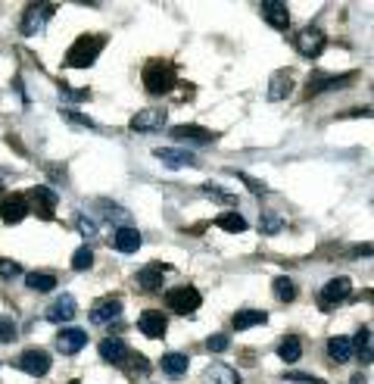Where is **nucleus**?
I'll return each mask as SVG.
<instances>
[{
    "instance_id": "1",
    "label": "nucleus",
    "mask_w": 374,
    "mask_h": 384,
    "mask_svg": "<svg viewBox=\"0 0 374 384\" xmlns=\"http://www.w3.org/2000/svg\"><path fill=\"white\" fill-rule=\"evenodd\" d=\"M103 47H106L103 35H81V38L66 51V66L69 69H87V66H93V60L100 57Z\"/></svg>"
},
{
    "instance_id": "2",
    "label": "nucleus",
    "mask_w": 374,
    "mask_h": 384,
    "mask_svg": "<svg viewBox=\"0 0 374 384\" xmlns=\"http://www.w3.org/2000/svg\"><path fill=\"white\" fill-rule=\"evenodd\" d=\"M175 76H178V69L168 60H150L143 66V85L150 94H168L175 88Z\"/></svg>"
},
{
    "instance_id": "3",
    "label": "nucleus",
    "mask_w": 374,
    "mask_h": 384,
    "mask_svg": "<svg viewBox=\"0 0 374 384\" xmlns=\"http://www.w3.org/2000/svg\"><path fill=\"white\" fill-rule=\"evenodd\" d=\"M199 303H203V297H199V290L193 284H178V288L166 290V306L178 315H193L199 309Z\"/></svg>"
},
{
    "instance_id": "4",
    "label": "nucleus",
    "mask_w": 374,
    "mask_h": 384,
    "mask_svg": "<svg viewBox=\"0 0 374 384\" xmlns=\"http://www.w3.org/2000/svg\"><path fill=\"white\" fill-rule=\"evenodd\" d=\"M293 47H296L299 57L315 60V57H321V51L328 47V38H324L321 28L312 26V28H303L299 35H293Z\"/></svg>"
},
{
    "instance_id": "5",
    "label": "nucleus",
    "mask_w": 374,
    "mask_h": 384,
    "mask_svg": "<svg viewBox=\"0 0 374 384\" xmlns=\"http://www.w3.org/2000/svg\"><path fill=\"white\" fill-rule=\"evenodd\" d=\"M56 13L53 3H31V7H25V16H22V35H37L44 32V26H47V19Z\"/></svg>"
},
{
    "instance_id": "6",
    "label": "nucleus",
    "mask_w": 374,
    "mask_h": 384,
    "mask_svg": "<svg viewBox=\"0 0 374 384\" xmlns=\"http://www.w3.org/2000/svg\"><path fill=\"white\" fill-rule=\"evenodd\" d=\"M166 122H168V110L150 107V110H137V113L131 116L128 128H131V132H159Z\"/></svg>"
},
{
    "instance_id": "7",
    "label": "nucleus",
    "mask_w": 374,
    "mask_h": 384,
    "mask_svg": "<svg viewBox=\"0 0 374 384\" xmlns=\"http://www.w3.org/2000/svg\"><path fill=\"white\" fill-rule=\"evenodd\" d=\"M153 157L159 159L162 166H168V169H193V166L199 163L190 150H175V147H156Z\"/></svg>"
},
{
    "instance_id": "8",
    "label": "nucleus",
    "mask_w": 374,
    "mask_h": 384,
    "mask_svg": "<svg viewBox=\"0 0 374 384\" xmlns=\"http://www.w3.org/2000/svg\"><path fill=\"white\" fill-rule=\"evenodd\" d=\"M19 369L28 372L31 378H41L50 372V353L47 350H25L19 356Z\"/></svg>"
},
{
    "instance_id": "9",
    "label": "nucleus",
    "mask_w": 374,
    "mask_h": 384,
    "mask_svg": "<svg viewBox=\"0 0 374 384\" xmlns=\"http://www.w3.org/2000/svg\"><path fill=\"white\" fill-rule=\"evenodd\" d=\"M349 82H355V72H343V76H315L309 78V94H321V91H337V88H346Z\"/></svg>"
},
{
    "instance_id": "10",
    "label": "nucleus",
    "mask_w": 374,
    "mask_h": 384,
    "mask_svg": "<svg viewBox=\"0 0 374 384\" xmlns=\"http://www.w3.org/2000/svg\"><path fill=\"white\" fill-rule=\"evenodd\" d=\"M75 313H78V303H75L72 294H60L53 303L47 306V319L56 322V325H62V322H72Z\"/></svg>"
},
{
    "instance_id": "11",
    "label": "nucleus",
    "mask_w": 374,
    "mask_h": 384,
    "mask_svg": "<svg viewBox=\"0 0 374 384\" xmlns=\"http://www.w3.org/2000/svg\"><path fill=\"white\" fill-rule=\"evenodd\" d=\"M262 19L268 22L271 28H278V32H284L287 26H290V13H287V3H280V0H262Z\"/></svg>"
},
{
    "instance_id": "12",
    "label": "nucleus",
    "mask_w": 374,
    "mask_h": 384,
    "mask_svg": "<svg viewBox=\"0 0 374 384\" xmlns=\"http://www.w3.org/2000/svg\"><path fill=\"white\" fill-rule=\"evenodd\" d=\"M353 294V281L349 278H330L328 284L321 288V306H334V303H343L346 297Z\"/></svg>"
},
{
    "instance_id": "13",
    "label": "nucleus",
    "mask_w": 374,
    "mask_h": 384,
    "mask_svg": "<svg viewBox=\"0 0 374 384\" xmlns=\"http://www.w3.org/2000/svg\"><path fill=\"white\" fill-rule=\"evenodd\" d=\"M118 315H122V300H118V297H103V300H97L91 309L93 325H106V322L118 319Z\"/></svg>"
},
{
    "instance_id": "14",
    "label": "nucleus",
    "mask_w": 374,
    "mask_h": 384,
    "mask_svg": "<svg viewBox=\"0 0 374 384\" xmlns=\"http://www.w3.org/2000/svg\"><path fill=\"white\" fill-rule=\"evenodd\" d=\"M25 216H28V203H25V197L12 194L0 203V219H3V225H19Z\"/></svg>"
},
{
    "instance_id": "15",
    "label": "nucleus",
    "mask_w": 374,
    "mask_h": 384,
    "mask_svg": "<svg viewBox=\"0 0 374 384\" xmlns=\"http://www.w3.org/2000/svg\"><path fill=\"white\" fill-rule=\"evenodd\" d=\"M137 328H141V334H147V338L156 340V338H162V334H166L168 322H166V315L156 313V309H143L141 319H137Z\"/></svg>"
},
{
    "instance_id": "16",
    "label": "nucleus",
    "mask_w": 374,
    "mask_h": 384,
    "mask_svg": "<svg viewBox=\"0 0 374 384\" xmlns=\"http://www.w3.org/2000/svg\"><path fill=\"white\" fill-rule=\"evenodd\" d=\"M141 244H143L141 232L131 228V225H118L116 232H112V247H116L118 253H134Z\"/></svg>"
},
{
    "instance_id": "17",
    "label": "nucleus",
    "mask_w": 374,
    "mask_h": 384,
    "mask_svg": "<svg viewBox=\"0 0 374 384\" xmlns=\"http://www.w3.org/2000/svg\"><path fill=\"white\" fill-rule=\"evenodd\" d=\"M84 344H87V331H81V328H62V331L56 334V347H60L66 356L78 353Z\"/></svg>"
},
{
    "instance_id": "18",
    "label": "nucleus",
    "mask_w": 374,
    "mask_h": 384,
    "mask_svg": "<svg viewBox=\"0 0 374 384\" xmlns=\"http://www.w3.org/2000/svg\"><path fill=\"white\" fill-rule=\"evenodd\" d=\"M203 384H240V375L224 363H212L203 372Z\"/></svg>"
},
{
    "instance_id": "19",
    "label": "nucleus",
    "mask_w": 374,
    "mask_h": 384,
    "mask_svg": "<svg viewBox=\"0 0 374 384\" xmlns=\"http://www.w3.org/2000/svg\"><path fill=\"white\" fill-rule=\"evenodd\" d=\"M100 359H106V363H112V365H122L125 359H128V347H125V340L122 338L100 340Z\"/></svg>"
},
{
    "instance_id": "20",
    "label": "nucleus",
    "mask_w": 374,
    "mask_h": 384,
    "mask_svg": "<svg viewBox=\"0 0 374 384\" xmlns=\"http://www.w3.org/2000/svg\"><path fill=\"white\" fill-rule=\"evenodd\" d=\"M172 134L178 141H190V144H212V141H215V134L203 125H175Z\"/></svg>"
},
{
    "instance_id": "21",
    "label": "nucleus",
    "mask_w": 374,
    "mask_h": 384,
    "mask_svg": "<svg viewBox=\"0 0 374 384\" xmlns=\"http://www.w3.org/2000/svg\"><path fill=\"white\" fill-rule=\"evenodd\" d=\"M293 94V76L290 72H274L268 82V101H284Z\"/></svg>"
},
{
    "instance_id": "22",
    "label": "nucleus",
    "mask_w": 374,
    "mask_h": 384,
    "mask_svg": "<svg viewBox=\"0 0 374 384\" xmlns=\"http://www.w3.org/2000/svg\"><path fill=\"white\" fill-rule=\"evenodd\" d=\"M31 200H35L37 213L44 216V219H53V209H56V194L50 188H44V184H37V188H31Z\"/></svg>"
},
{
    "instance_id": "23",
    "label": "nucleus",
    "mask_w": 374,
    "mask_h": 384,
    "mask_svg": "<svg viewBox=\"0 0 374 384\" xmlns=\"http://www.w3.org/2000/svg\"><path fill=\"white\" fill-rule=\"evenodd\" d=\"M162 275H166V265H162V263H150V265H143V269L137 272V284H141L143 290H159Z\"/></svg>"
},
{
    "instance_id": "24",
    "label": "nucleus",
    "mask_w": 374,
    "mask_h": 384,
    "mask_svg": "<svg viewBox=\"0 0 374 384\" xmlns=\"http://www.w3.org/2000/svg\"><path fill=\"white\" fill-rule=\"evenodd\" d=\"M265 322H268V315L262 313V309H237L234 313L237 331H247V328H253V325H265Z\"/></svg>"
},
{
    "instance_id": "25",
    "label": "nucleus",
    "mask_w": 374,
    "mask_h": 384,
    "mask_svg": "<svg viewBox=\"0 0 374 384\" xmlns=\"http://www.w3.org/2000/svg\"><path fill=\"white\" fill-rule=\"evenodd\" d=\"M328 356L334 359L337 365L349 363V359H353V344H349V338H330L328 340Z\"/></svg>"
},
{
    "instance_id": "26",
    "label": "nucleus",
    "mask_w": 374,
    "mask_h": 384,
    "mask_svg": "<svg viewBox=\"0 0 374 384\" xmlns=\"http://www.w3.org/2000/svg\"><path fill=\"white\" fill-rule=\"evenodd\" d=\"M215 225L218 228H224V232H231V234H240V232H247V219H243L237 209H228V213H218L215 216Z\"/></svg>"
},
{
    "instance_id": "27",
    "label": "nucleus",
    "mask_w": 374,
    "mask_h": 384,
    "mask_svg": "<svg viewBox=\"0 0 374 384\" xmlns=\"http://www.w3.org/2000/svg\"><path fill=\"white\" fill-rule=\"evenodd\" d=\"M187 365H190V359L184 356V353H166L162 356V372L172 378H181L187 372Z\"/></svg>"
},
{
    "instance_id": "28",
    "label": "nucleus",
    "mask_w": 374,
    "mask_h": 384,
    "mask_svg": "<svg viewBox=\"0 0 374 384\" xmlns=\"http://www.w3.org/2000/svg\"><path fill=\"white\" fill-rule=\"evenodd\" d=\"M25 284L31 290H37V294H50L56 288V275H50V272H31V275H25Z\"/></svg>"
},
{
    "instance_id": "29",
    "label": "nucleus",
    "mask_w": 374,
    "mask_h": 384,
    "mask_svg": "<svg viewBox=\"0 0 374 384\" xmlns=\"http://www.w3.org/2000/svg\"><path fill=\"white\" fill-rule=\"evenodd\" d=\"M278 356L284 359V363H296V359L303 356V344H299V338L287 334V338L280 340V347H278Z\"/></svg>"
},
{
    "instance_id": "30",
    "label": "nucleus",
    "mask_w": 374,
    "mask_h": 384,
    "mask_svg": "<svg viewBox=\"0 0 374 384\" xmlns=\"http://www.w3.org/2000/svg\"><path fill=\"white\" fill-rule=\"evenodd\" d=\"M349 344H353V353L359 350L362 353V363H371V328H359V334H355V340H349Z\"/></svg>"
},
{
    "instance_id": "31",
    "label": "nucleus",
    "mask_w": 374,
    "mask_h": 384,
    "mask_svg": "<svg viewBox=\"0 0 374 384\" xmlns=\"http://www.w3.org/2000/svg\"><path fill=\"white\" fill-rule=\"evenodd\" d=\"M271 290H274V297H278L280 303H290L293 297H296V284H293V278H287V275H278V278H274Z\"/></svg>"
},
{
    "instance_id": "32",
    "label": "nucleus",
    "mask_w": 374,
    "mask_h": 384,
    "mask_svg": "<svg viewBox=\"0 0 374 384\" xmlns=\"http://www.w3.org/2000/svg\"><path fill=\"white\" fill-rule=\"evenodd\" d=\"M91 265H93V250H91L87 244L78 247V250L72 253V269H75V272H87Z\"/></svg>"
},
{
    "instance_id": "33",
    "label": "nucleus",
    "mask_w": 374,
    "mask_h": 384,
    "mask_svg": "<svg viewBox=\"0 0 374 384\" xmlns=\"http://www.w3.org/2000/svg\"><path fill=\"white\" fill-rule=\"evenodd\" d=\"M19 338V328L10 315H0V344H12Z\"/></svg>"
},
{
    "instance_id": "34",
    "label": "nucleus",
    "mask_w": 374,
    "mask_h": 384,
    "mask_svg": "<svg viewBox=\"0 0 374 384\" xmlns=\"http://www.w3.org/2000/svg\"><path fill=\"white\" fill-rule=\"evenodd\" d=\"M259 228H262V234H278L280 228H284V219H278V216H271V213H262Z\"/></svg>"
},
{
    "instance_id": "35",
    "label": "nucleus",
    "mask_w": 374,
    "mask_h": 384,
    "mask_svg": "<svg viewBox=\"0 0 374 384\" xmlns=\"http://www.w3.org/2000/svg\"><path fill=\"white\" fill-rule=\"evenodd\" d=\"M228 347H231V338H228V334H212V338L206 340V350H209V353H224Z\"/></svg>"
},
{
    "instance_id": "36",
    "label": "nucleus",
    "mask_w": 374,
    "mask_h": 384,
    "mask_svg": "<svg viewBox=\"0 0 374 384\" xmlns=\"http://www.w3.org/2000/svg\"><path fill=\"white\" fill-rule=\"evenodd\" d=\"M62 116H66L69 122H72V125H81V128H97V122L91 119V116H81V113H75V110H62Z\"/></svg>"
},
{
    "instance_id": "37",
    "label": "nucleus",
    "mask_w": 374,
    "mask_h": 384,
    "mask_svg": "<svg viewBox=\"0 0 374 384\" xmlns=\"http://www.w3.org/2000/svg\"><path fill=\"white\" fill-rule=\"evenodd\" d=\"M0 275H3V278H19V275H22V265H19L16 259H0Z\"/></svg>"
},
{
    "instance_id": "38",
    "label": "nucleus",
    "mask_w": 374,
    "mask_h": 384,
    "mask_svg": "<svg viewBox=\"0 0 374 384\" xmlns=\"http://www.w3.org/2000/svg\"><path fill=\"white\" fill-rule=\"evenodd\" d=\"M287 381H296V384H328L324 378H315V375H303V372H287Z\"/></svg>"
},
{
    "instance_id": "39",
    "label": "nucleus",
    "mask_w": 374,
    "mask_h": 384,
    "mask_svg": "<svg viewBox=\"0 0 374 384\" xmlns=\"http://www.w3.org/2000/svg\"><path fill=\"white\" fill-rule=\"evenodd\" d=\"M237 178H240V182H247V188L253 191V194H268V184H262L259 178H249V175H243V172H234Z\"/></svg>"
},
{
    "instance_id": "40",
    "label": "nucleus",
    "mask_w": 374,
    "mask_h": 384,
    "mask_svg": "<svg viewBox=\"0 0 374 384\" xmlns=\"http://www.w3.org/2000/svg\"><path fill=\"white\" fill-rule=\"evenodd\" d=\"M75 225H78V232L84 234V238H93V234H97V222L87 219V216H78V219H75Z\"/></svg>"
},
{
    "instance_id": "41",
    "label": "nucleus",
    "mask_w": 374,
    "mask_h": 384,
    "mask_svg": "<svg viewBox=\"0 0 374 384\" xmlns=\"http://www.w3.org/2000/svg\"><path fill=\"white\" fill-rule=\"evenodd\" d=\"M60 97H66V101H87L91 91H72V88H66V85H60Z\"/></svg>"
},
{
    "instance_id": "42",
    "label": "nucleus",
    "mask_w": 374,
    "mask_h": 384,
    "mask_svg": "<svg viewBox=\"0 0 374 384\" xmlns=\"http://www.w3.org/2000/svg\"><path fill=\"white\" fill-rule=\"evenodd\" d=\"M106 219H116V222H128V213L122 207H106Z\"/></svg>"
},
{
    "instance_id": "43",
    "label": "nucleus",
    "mask_w": 374,
    "mask_h": 384,
    "mask_svg": "<svg viewBox=\"0 0 374 384\" xmlns=\"http://www.w3.org/2000/svg\"><path fill=\"white\" fill-rule=\"evenodd\" d=\"M206 194H209V197H218V200H224V203H234V197H231V194H224V191H218V188H212V184H206Z\"/></svg>"
},
{
    "instance_id": "44",
    "label": "nucleus",
    "mask_w": 374,
    "mask_h": 384,
    "mask_svg": "<svg viewBox=\"0 0 374 384\" xmlns=\"http://www.w3.org/2000/svg\"><path fill=\"white\" fill-rule=\"evenodd\" d=\"M353 384H365V375H353Z\"/></svg>"
},
{
    "instance_id": "45",
    "label": "nucleus",
    "mask_w": 374,
    "mask_h": 384,
    "mask_svg": "<svg viewBox=\"0 0 374 384\" xmlns=\"http://www.w3.org/2000/svg\"><path fill=\"white\" fill-rule=\"evenodd\" d=\"M0 197H3V182H0Z\"/></svg>"
},
{
    "instance_id": "46",
    "label": "nucleus",
    "mask_w": 374,
    "mask_h": 384,
    "mask_svg": "<svg viewBox=\"0 0 374 384\" xmlns=\"http://www.w3.org/2000/svg\"><path fill=\"white\" fill-rule=\"evenodd\" d=\"M69 384H81V381H78V378H75V381H69Z\"/></svg>"
}]
</instances>
